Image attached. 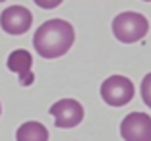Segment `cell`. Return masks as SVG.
Returning a JSON list of instances; mask_svg holds the SVG:
<instances>
[{
    "label": "cell",
    "mask_w": 151,
    "mask_h": 141,
    "mask_svg": "<svg viewBox=\"0 0 151 141\" xmlns=\"http://www.w3.org/2000/svg\"><path fill=\"white\" fill-rule=\"evenodd\" d=\"M76 31L66 19H49L33 35V47L43 58L64 56L72 49Z\"/></svg>",
    "instance_id": "1"
},
{
    "label": "cell",
    "mask_w": 151,
    "mask_h": 141,
    "mask_svg": "<svg viewBox=\"0 0 151 141\" xmlns=\"http://www.w3.org/2000/svg\"><path fill=\"white\" fill-rule=\"evenodd\" d=\"M149 31V21L138 12H122L112 19V33L120 43H136L142 41Z\"/></svg>",
    "instance_id": "2"
},
{
    "label": "cell",
    "mask_w": 151,
    "mask_h": 141,
    "mask_svg": "<svg viewBox=\"0 0 151 141\" xmlns=\"http://www.w3.org/2000/svg\"><path fill=\"white\" fill-rule=\"evenodd\" d=\"M101 97L111 106H126L134 99V83L124 75H111L101 83Z\"/></svg>",
    "instance_id": "3"
},
{
    "label": "cell",
    "mask_w": 151,
    "mask_h": 141,
    "mask_svg": "<svg viewBox=\"0 0 151 141\" xmlns=\"http://www.w3.org/2000/svg\"><path fill=\"white\" fill-rule=\"evenodd\" d=\"M50 114L54 118V126L62 130L76 128L83 120V106L76 99H62L50 106Z\"/></svg>",
    "instance_id": "4"
},
{
    "label": "cell",
    "mask_w": 151,
    "mask_h": 141,
    "mask_svg": "<svg viewBox=\"0 0 151 141\" xmlns=\"http://www.w3.org/2000/svg\"><path fill=\"white\" fill-rule=\"evenodd\" d=\"M124 141H151V116L145 112H132L120 124Z\"/></svg>",
    "instance_id": "5"
},
{
    "label": "cell",
    "mask_w": 151,
    "mask_h": 141,
    "mask_svg": "<svg viewBox=\"0 0 151 141\" xmlns=\"http://www.w3.org/2000/svg\"><path fill=\"white\" fill-rule=\"evenodd\" d=\"M33 23V14L25 6H10L0 14V27L10 35H23Z\"/></svg>",
    "instance_id": "6"
},
{
    "label": "cell",
    "mask_w": 151,
    "mask_h": 141,
    "mask_svg": "<svg viewBox=\"0 0 151 141\" xmlns=\"http://www.w3.org/2000/svg\"><path fill=\"white\" fill-rule=\"evenodd\" d=\"M31 64H33L31 54L27 52V50H23V49L14 50L8 56V62H6L8 70L16 72V74L19 75V83H22L23 87H25V85H31L33 79H35V75H33V72H31Z\"/></svg>",
    "instance_id": "7"
},
{
    "label": "cell",
    "mask_w": 151,
    "mask_h": 141,
    "mask_svg": "<svg viewBox=\"0 0 151 141\" xmlns=\"http://www.w3.org/2000/svg\"><path fill=\"white\" fill-rule=\"evenodd\" d=\"M16 141H49V130L39 122H25L16 132Z\"/></svg>",
    "instance_id": "8"
},
{
    "label": "cell",
    "mask_w": 151,
    "mask_h": 141,
    "mask_svg": "<svg viewBox=\"0 0 151 141\" xmlns=\"http://www.w3.org/2000/svg\"><path fill=\"white\" fill-rule=\"evenodd\" d=\"M142 99H143V102H145L147 106L151 108V74H147L145 77L142 79Z\"/></svg>",
    "instance_id": "9"
},
{
    "label": "cell",
    "mask_w": 151,
    "mask_h": 141,
    "mask_svg": "<svg viewBox=\"0 0 151 141\" xmlns=\"http://www.w3.org/2000/svg\"><path fill=\"white\" fill-rule=\"evenodd\" d=\"M33 2L43 10H52V8H56V6L62 4V0H33Z\"/></svg>",
    "instance_id": "10"
},
{
    "label": "cell",
    "mask_w": 151,
    "mask_h": 141,
    "mask_svg": "<svg viewBox=\"0 0 151 141\" xmlns=\"http://www.w3.org/2000/svg\"><path fill=\"white\" fill-rule=\"evenodd\" d=\"M143 2H151V0H143Z\"/></svg>",
    "instance_id": "11"
},
{
    "label": "cell",
    "mask_w": 151,
    "mask_h": 141,
    "mask_svg": "<svg viewBox=\"0 0 151 141\" xmlns=\"http://www.w3.org/2000/svg\"><path fill=\"white\" fill-rule=\"evenodd\" d=\"M0 2H4V0H0Z\"/></svg>",
    "instance_id": "12"
},
{
    "label": "cell",
    "mask_w": 151,
    "mask_h": 141,
    "mask_svg": "<svg viewBox=\"0 0 151 141\" xmlns=\"http://www.w3.org/2000/svg\"><path fill=\"white\" fill-rule=\"evenodd\" d=\"M0 112H2V108H0Z\"/></svg>",
    "instance_id": "13"
}]
</instances>
